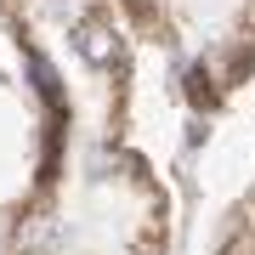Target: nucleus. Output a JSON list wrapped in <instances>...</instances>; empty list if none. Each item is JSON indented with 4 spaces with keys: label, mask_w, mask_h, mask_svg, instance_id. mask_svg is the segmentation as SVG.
I'll return each instance as SVG.
<instances>
[{
    "label": "nucleus",
    "mask_w": 255,
    "mask_h": 255,
    "mask_svg": "<svg viewBox=\"0 0 255 255\" xmlns=\"http://www.w3.org/2000/svg\"><path fill=\"white\" fill-rule=\"evenodd\" d=\"M142 255H159V250H142Z\"/></svg>",
    "instance_id": "obj_2"
},
{
    "label": "nucleus",
    "mask_w": 255,
    "mask_h": 255,
    "mask_svg": "<svg viewBox=\"0 0 255 255\" xmlns=\"http://www.w3.org/2000/svg\"><path fill=\"white\" fill-rule=\"evenodd\" d=\"M74 46H80L85 63H114V57H119V40L102 23H80V28H74Z\"/></svg>",
    "instance_id": "obj_1"
}]
</instances>
